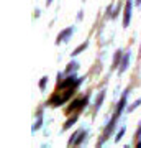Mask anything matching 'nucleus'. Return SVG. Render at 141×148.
Listing matches in <instances>:
<instances>
[{
	"label": "nucleus",
	"mask_w": 141,
	"mask_h": 148,
	"mask_svg": "<svg viewBox=\"0 0 141 148\" xmlns=\"http://www.w3.org/2000/svg\"><path fill=\"white\" fill-rule=\"evenodd\" d=\"M77 87H71V89H64V90H54L52 95L49 97V101H48V106L49 107H61L63 104H66L72 97Z\"/></svg>",
	"instance_id": "f257e3e1"
},
{
	"label": "nucleus",
	"mask_w": 141,
	"mask_h": 148,
	"mask_svg": "<svg viewBox=\"0 0 141 148\" xmlns=\"http://www.w3.org/2000/svg\"><path fill=\"white\" fill-rule=\"evenodd\" d=\"M84 81H85V77H77L76 73L67 74V77H66V79L59 81L58 84H56V90H64V89H71V87H79Z\"/></svg>",
	"instance_id": "f03ea898"
},
{
	"label": "nucleus",
	"mask_w": 141,
	"mask_h": 148,
	"mask_svg": "<svg viewBox=\"0 0 141 148\" xmlns=\"http://www.w3.org/2000/svg\"><path fill=\"white\" fill-rule=\"evenodd\" d=\"M89 102H90V94H85L84 97H80V99H74V101L69 104V107L66 109V114H72V112L84 110L85 107L89 106Z\"/></svg>",
	"instance_id": "7ed1b4c3"
},
{
	"label": "nucleus",
	"mask_w": 141,
	"mask_h": 148,
	"mask_svg": "<svg viewBox=\"0 0 141 148\" xmlns=\"http://www.w3.org/2000/svg\"><path fill=\"white\" fill-rule=\"evenodd\" d=\"M85 138H87V130L85 128H79L77 132H74L72 137L69 138L67 147H80Z\"/></svg>",
	"instance_id": "20e7f679"
},
{
	"label": "nucleus",
	"mask_w": 141,
	"mask_h": 148,
	"mask_svg": "<svg viewBox=\"0 0 141 148\" xmlns=\"http://www.w3.org/2000/svg\"><path fill=\"white\" fill-rule=\"evenodd\" d=\"M128 95H130V87H126V89L123 90V94H121L120 101H118V104H116V107H115L113 115L121 117V114H123V110H125V107H128V106H126V102H128Z\"/></svg>",
	"instance_id": "39448f33"
},
{
	"label": "nucleus",
	"mask_w": 141,
	"mask_h": 148,
	"mask_svg": "<svg viewBox=\"0 0 141 148\" xmlns=\"http://www.w3.org/2000/svg\"><path fill=\"white\" fill-rule=\"evenodd\" d=\"M74 32H76V27H67L64 28L63 32L59 33L58 36H56V45H59V43H67L69 40H71V36L74 35Z\"/></svg>",
	"instance_id": "423d86ee"
},
{
	"label": "nucleus",
	"mask_w": 141,
	"mask_h": 148,
	"mask_svg": "<svg viewBox=\"0 0 141 148\" xmlns=\"http://www.w3.org/2000/svg\"><path fill=\"white\" fill-rule=\"evenodd\" d=\"M133 5H135V2H133V0H126V2H125V12H123V28H128V27H130Z\"/></svg>",
	"instance_id": "0eeeda50"
},
{
	"label": "nucleus",
	"mask_w": 141,
	"mask_h": 148,
	"mask_svg": "<svg viewBox=\"0 0 141 148\" xmlns=\"http://www.w3.org/2000/svg\"><path fill=\"white\" fill-rule=\"evenodd\" d=\"M130 61H131V53L130 51H126L125 54H123V58H121V63H120V66H118V74H123L128 69V66H130Z\"/></svg>",
	"instance_id": "6e6552de"
},
{
	"label": "nucleus",
	"mask_w": 141,
	"mask_h": 148,
	"mask_svg": "<svg viewBox=\"0 0 141 148\" xmlns=\"http://www.w3.org/2000/svg\"><path fill=\"white\" fill-rule=\"evenodd\" d=\"M121 58H123V51H121V49H116L115 54H113V63H112V68H110V71H115V69L120 66Z\"/></svg>",
	"instance_id": "1a4fd4ad"
},
{
	"label": "nucleus",
	"mask_w": 141,
	"mask_h": 148,
	"mask_svg": "<svg viewBox=\"0 0 141 148\" xmlns=\"http://www.w3.org/2000/svg\"><path fill=\"white\" fill-rule=\"evenodd\" d=\"M105 95H107V90L102 89V90L99 92V95H97V99H95V104H94L95 112H97V110L100 109V107H102V104H104V101H105Z\"/></svg>",
	"instance_id": "9d476101"
},
{
	"label": "nucleus",
	"mask_w": 141,
	"mask_h": 148,
	"mask_svg": "<svg viewBox=\"0 0 141 148\" xmlns=\"http://www.w3.org/2000/svg\"><path fill=\"white\" fill-rule=\"evenodd\" d=\"M77 69H79V63L76 61V59H72V61H71L67 66H66V71H64V74H66V76H67V74H72V73H76Z\"/></svg>",
	"instance_id": "9b49d317"
},
{
	"label": "nucleus",
	"mask_w": 141,
	"mask_h": 148,
	"mask_svg": "<svg viewBox=\"0 0 141 148\" xmlns=\"http://www.w3.org/2000/svg\"><path fill=\"white\" fill-rule=\"evenodd\" d=\"M77 114H76V115H72V117H69L67 120L64 122V125H63V130H69V128L72 127V125H76V123H77Z\"/></svg>",
	"instance_id": "f8f14e48"
},
{
	"label": "nucleus",
	"mask_w": 141,
	"mask_h": 148,
	"mask_svg": "<svg viewBox=\"0 0 141 148\" xmlns=\"http://www.w3.org/2000/svg\"><path fill=\"white\" fill-rule=\"evenodd\" d=\"M87 48H89V41H84L82 45H79V46L76 48V49H74L72 53H71V56H72V58H74V56H77V54H80L82 51H85Z\"/></svg>",
	"instance_id": "ddd939ff"
},
{
	"label": "nucleus",
	"mask_w": 141,
	"mask_h": 148,
	"mask_svg": "<svg viewBox=\"0 0 141 148\" xmlns=\"http://www.w3.org/2000/svg\"><path fill=\"white\" fill-rule=\"evenodd\" d=\"M41 127H43V115H36V122L31 125V133L38 132Z\"/></svg>",
	"instance_id": "4468645a"
},
{
	"label": "nucleus",
	"mask_w": 141,
	"mask_h": 148,
	"mask_svg": "<svg viewBox=\"0 0 141 148\" xmlns=\"http://www.w3.org/2000/svg\"><path fill=\"white\" fill-rule=\"evenodd\" d=\"M125 132H126V125H121V127L118 128V132H116V135H115V143H120V140L123 138Z\"/></svg>",
	"instance_id": "2eb2a0df"
},
{
	"label": "nucleus",
	"mask_w": 141,
	"mask_h": 148,
	"mask_svg": "<svg viewBox=\"0 0 141 148\" xmlns=\"http://www.w3.org/2000/svg\"><path fill=\"white\" fill-rule=\"evenodd\" d=\"M141 106V99H138V101H135V102H133V104H130V106H128V107H126V114H131V112H133V110H136V107H140Z\"/></svg>",
	"instance_id": "dca6fc26"
},
{
	"label": "nucleus",
	"mask_w": 141,
	"mask_h": 148,
	"mask_svg": "<svg viewBox=\"0 0 141 148\" xmlns=\"http://www.w3.org/2000/svg\"><path fill=\"white\" fill-rule=\"evenodd\" d=\"M48 76H43L41 79H40V90H41V92H44V90H46V86H48Z\"/></svg>",
	"instance_id": "f3484780"
},
{
	"label": "nucleus",
	"mask_w": 141,
	"mask_h": 148,
	"mask_svg": "<svg viewBox=\"0 0 141 148\" xmlns=\"http://www.w3.org/2000/svg\"><path fill=\"white\" fill-rule=\"evenodd\" d=\"M113 8H115V7H113V3H110V5L107 7V10H105V18H107V20H110V18H112V13H113Z\"/></svg>",
	"instance_id": "a211bd4d"
},
{
	"label": "nucleus",
	"mask_w": 141,
	"mask_h": 148,
	"mask_svg": "<svg viewBox=\"0 0 141 148\" xmlns=\"http://www.w3.org/2000/svg\"><path fill=\"white\" fill-rule=\"evenodd\" d=\"M120 10H121V5L118 3V5H116L115 8H113V13H112V20H115L116 16H118V13H120Z\"/></svg>",
	"instance_id": "6ab92c4d"
},
{
	"label": "nucleus",
	"mask_w": 141,
	"mask_h": 148,
	"mask_svg": "<svg viewBox=\"0 0 141 148\" xmlns=\"http://www.w3.org/2000/svg\"><path fill=\"white\" fill-rule=\"evenodd\" d=\"M135 138H136V140H140V138H141V122L138 123V127H136V135H135Z\"/></svg>",
	"instance_id": "aec40b11"
},
{
	"label": "nucleus",
	"mask_w": 141,
	"mask_h": 148,
	"mask_svg": "<svg viewBox=\"0 0 141 148\" xmlns=\"http://www.w3.org/2000/svg\"><path fill=\"white\" fill-rule=\"evenodd\" d=\"M63 77H64V73H58V76H56V81H63Z\"/></svg>",
	"instance_id": "412c9836"
},
{
	"label": "nucleus",
	"mask_w": 141,
	"mask_h": 148,
	"mask_svg": "<svg viewBox=\"0 0 141 148\" xmlns=\"http://www.w3.org/2000/svg\"><path fill=\"white\" fill-rule=\"evenodd\" d=\"M40 15H41V10L36 8V10H35V18H40Z\"/></svg>",
	"instance_id": "4be33fe9"
},
{
	"label": "nucleus",
	"mask_w": 141,
	"mask_h": 148,
	"mask_svg": "<svg viewBox=\"0 0 141 148\" xmlns=\"http://www.w3.org/2000/svg\"><path fill=\"white\" fill-rule=\"evenodd\" d=\"M82 16H84V12H82V10H79V13H77V20H82Z\"/></svg>",
	"instance_id": "5701e85b"
},
{
	"label": "nucleus",
	"mask_w": 141,
	"mask_h": 148,
	"mask_svg": "<svg viewBox=\"0 0 141 148\" xmlns=\"http://www.w3.org/2000/svg\"><path fill=\"white\" fill-rule=\"evenodd\" d=\"M135 5H136V7H140V5H141V0H135Z\"/></svg>",
	"instance_id": "b1692460"
},
{
	"label": "nucleus",
	"mask_w": 141,
	"mask_h": 148,
	"mask_svg": "<svg viewBox=\"0 0 141 148\" xmlns=\"http://www.w3.org/2000/svg\"><path fill=\"white\" fill-rule=\"evenodd\" d=\"M52 3V0H46V5H51Z\"/></svg>",
	"instance_id": "393cba45"
},
{
	"label": "nucleus",
	"mask_w": 141,
	"mask_h": 148,
	"mask_svg": "<svg viewBox=\"0 0 141 148\" xmlns=\"http://www.w3.org/2000/svg\"><path fill=\"white\" fill-rule=\"evenodd\" d=\"M140 53H141V48H140Z\"/></svg>",
	"instance_id": "a878e982"
}]
</instances>
